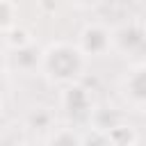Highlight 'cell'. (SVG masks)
Returning <instances> with one entry per match:
<instances>
[{"instance_id":"6da1fadb","label":"cell","mask_w":146,"mask_h":146,"mask_svg":"<svg viewBox=\"0 0 146 146\" xmlns=\"http://www.w3.org/2000/svg\"><path fill=\"white\" fill-rule=\"evenodd\" d=\"M87 55L82 48L73 41H52L43 48V62H41V75L55 84L66 87L71 82H78L87 68Z\"/></svg>"},{"instance_id":"7a4b0ae2","label":"cell","mask_w":146,"mask_h":146,"mask_svg":"<svg viewBox=\"0 0 146 146\" xmlns=\"http://www.w3.org/2000/svg\"><path fill=\"white\" fill-rule=\"evenodd\" d=\"M59 107L71 121H89L96 114V100L89 87H84L80 80L62 87L59 91Z\"/></svg>"},{"instance_id":"3957f363","label":"cell","mask_w":146,"mask_h":146,"mask_svg":"<svg viewBox=\"0 0 146 146\" xmlns=\"http://www.w3.org/2000/svg\"><path fill=\"white\" fill-rule=\"evenodd\" d=\"M119 91L128 107L146 112V62H137L123 73Z\"/></svg>"},{"instance_id":"277c9868","label":"cell","mask_w":146,"mask_h":146,"mask_svg":"<svg viewBox=\"0 0 146 146\" xmlns=\"http://www.w3.org/2000/svg\"><path fill=\"white\" fill-rule=\"evenodd\" d=\"M87 57H105L114 50V34L103 23H87L75 41Z\"/></svg>"},{"instance_id":"5b68a950","label":"cell","mask_w":146,"mask_h":146,"mask_svg":"<svg viewBox=\"0 0 146 146\" xmlns=\"http://www.w3.org/2000/svg\"><path fill=\"white\" fill-rule=\"evenodd\" d=\"M112 34H114V50L123 57H135L146 48V25H141L139 21L121 23L119 27L112 30Z\"/></svg>"},{"instance_id":"8992f818","label":"cell","mask_w":146,"mask_h":146,"mask_svg":"<svg viewBox=\"0 0 146 146\" xmlns=\"http://www.w3.org/2000/svg\"><path fill=\"white\" fill-rule=\"evenodd\" d=\"M43 62V48L39 43H27L16 50H5V68L16 73H34L41 71Z\"/></svg>"},{"instance_id":"52a82bcc","label":"cell","mask_w":146,"mask_h":146,"mask_svg":"<svg viewBox=\"0 0 146 146\" xmlns=\"http://www.w3.org/2000/svg\"><path fill=\"white\" fill-rule=\"evenodd\" d=\"M43 141L50 146H84V132H80L71 125H55L43 137Z\"/></svg>"},{"instance_id":"ba28073f","label":"cell","mask_w":146,"mask_h":146,"mask_svg":"<svg viewBox=\"0 0 146 146\" xmlns=\"http://www.w3.org/2000/svg\"><path fill=\"white\" fill-rule=\"evenodd\" d=\"M107 137H110V144L112 146H135L139 141V135L132 125L128 123H112L107 125Z\"/></svg>"},{"instance_id":"9c48e42d","label":"cell","mask_w":146,"mask_h":146,"mask_svg":"<svg viewBox=\"0 0 146 146\" xmlns=\"http://www.w3.org/2000/svg\"><path fill=\"white\" fill-rule=\"evenodd\" d=\"M27 128H39V130H43L46 135L55 128V114L48 110V107H34L32 112H30V116H27V121H25V130Z\"/></svg>"},{"instance_id":"30bf717a","label":"cell","mask_w":146,"mask_h":146,"mask_svg":"<svg viewBox=\"0 0 146 146\" xmlns=\"http://www.w3.org/2000/svg\"><path fill=\"white\" fill-rule=\"evenodd\" d=\"M32 41H34L32 34H30L23 25H14L11 30L2 32V48H5V50H16V48L27 46V43H32Z\"/></svg>"},{"instance_id":"8fae6325","label":"cell","mask_w":146,"mask_h":146,"mask_svg":"<svg viewBox=\"0 0 146 146\" xmlns=\"http://www.w3.org/2000/svg\"><path fill=\"white\" fill-rule=\"evenodd\" d=\"M14 25H18V2L0 0V32L11 30Z\"/></svg>"},{"instance_id":"7c38bea8","label":"cell","mask_w":146,"mask_h":146,"mask_svg":"<svg viewBox=\"0 0 146 146\" xmlns=\"http://www.w3.org/2000/svg\"><path fill=\"white\" fill-rule=\"evenodd\" d=\"M73 7H78V9H94V7H98V5H103V0H68Z\"/></svg>"},{"instance_id":"4fadbf2b","label":"cell","mask_w":146,"mask_h":146,"mask_svg":"<svg viewBox=\"0 0 146 146\" xmlns=\"http://www.w3.org/2000/svg\"><path fill=\"white\" fill-rule=\"evenodd\" d=\"M36 5L43 14H55L57 11V0H36Z\"/></svg>"}]
</instances>
